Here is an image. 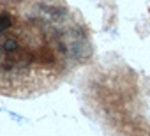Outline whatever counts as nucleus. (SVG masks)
Segmentation results:
<instances>
[{
  "label": "nucleus",
  "mask_w": 150,
  "mask_h": 136,
  "mask_svg": "<svg viewBox=\"0 0 150 136\" xmlns=\"http://www.w3.org/2000/svg\"><path fill=\"white\" fill-rule=\"evenodd\" d=\"M11 23H13V21H11V16H9V14H6V13L0 14V34H4V32L11 27Z\"/></svg>",
  "instance_id": "f257e3e1"
}]
</instances>
